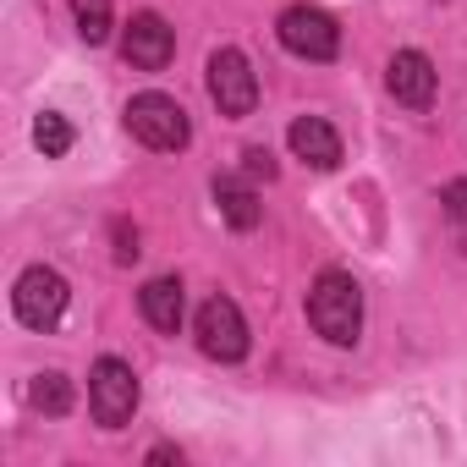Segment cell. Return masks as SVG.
<instances>
[{
	"label": "cell",
	"mask_w": 467,
	"mask_h": 467,
	"mask_svg": "<svg viewBox=\"0 0 467 467\" xmlns=\"http://www.w3.org/2000/svg\"><path fill=\"white\" fill-rule=\"evenodd\" d=\"M286 143H292V154H297L303 165H314V171H336V165H341V132H336L330 121H319V116H297L292 132H286Z\"/></svg>",
	"instance_id": "30bf717a"
},
{
	"label": "cell",
	"mask_w": 467,
	"mask_h": 467,
	"mask_svg": "<svg viewBox=\"0 0 467 467\" xmlns=\"http://www.w3.org/2000/svg\"><path fill=\"white\" fill-rule=\"evenodd\" d=\"M308 325L330 347H352L358 330H363V286L347 270H325L308 292Z\"/></svg>",
	"instance_id": "6da1fadb"
},
{
	"label": "cell",
	"mask_w": 467,
	"mask_h": 467,
	"mask_svg": "<svg viewBox=\"0 0 467 467\" xmlns=\"http://www.w3.org/2000/svg\"><path fill=\"white\" fill-rule=\"evenodd\" d=\"M121 56H127V67H138V72H160V67H171V56H176V28H171L160 12H138V17L127 23V34H121Z\"/></svg>",
	"instance_id": "ba28073f"
},
{
	"label": "cell",
	"mask_w": 467,
	"mask_h": 467,
	"mask_svg": "<svg viewBox=\"0 0 467 467\" xmlns=\"http://www.w3.org/2000/svg\"><path fill=\"white\" fill-rule=\"evenodd\" d=\"M28 401H34L45 418H61V412H72V379L56 374V368H45V374L28 379Z\"/></svg>",
	"instance_id": "4fadbf2b"
},
{
	"label": "cell",
	"mask_w": 467,
	"mask_h": 467,
	"mask_svg": "<svg viewBox=\"0 0 467 467\" xmlns=\"http://www.w3.org/2000/svg\"><path fill=\"white\" fill-rule=\"evenodd\" d=\"M275 34H281V45H286L292 56H303V61H336V50H341V28H336V17L319 12V6H286L281 23H275Z\"/></svg>",
	"instance_id": "8992f818"
},
{
	"label": "cell",
	"mask_w": 467,
	"mask_h": 467,
	"mask_svg": "<svg viewBox=\"0 0 467 467\" xmlns=\"http://www.w3.org/2000/svg\"><path fill=\"white\" fill-rule=\"evenodd\" d=\"M72 17H78V34L88 45L110 39V0H72Z\"/></svg>",
	"instance_id": "5bb4252c"
},
{
	"label": "cell",
	"mask_w": 467,
	"mask_h": 467,
	"mask_svg": "<svg viewBox=\"0 0 467 467\" xmlns=\"http://www.w3.org/2000/svg\"><path fill=\"white\" fill-rule=\"evenodd\" d=\"M34 143L45 149V160H61V154L72 149V121L56 116V110H45V116L34 121Z\"/></svg>",
	"instance_id": "9a60e30c"
},
{
	"label": "cell",
	"mask_w": 467,
	"mask_h": 467,
	"mask_svg": "<svg viewBox=\"0 0 467 467\" xmlns=\"http://www.w3.org/2000/svg\"><path fill=\"white\" fill-rule=\"evenodd\" d=\"M243 171H248V182H275V154L270 149H248L243 154Z\"/></svg>",
	"instance_id": "2e32d148"
},
{
	"label": "cell",
	"mask_w": 467,
	"mask_h": 467,
	"mask_svg": "<svg viewBox=\"0 0 467 467\" xmlns=\"http://www.w3.org/2000/svg\"><path fill=\"white\" fill-rule=\"evenodd\" d=\"M214 203H220V214L237 231H254L265 220V203H259L254 182H243V176H214Z\"/></svg>",
	"instance_id": "8fae6325"
},
{
	"label": "cell",
	"mask_w": 467,
	"mask_h": 467,
	"mask_svg": "<svg viewBox=\"0 0 467 467\" xmlns=\"http://www.w3.org/2000/svg\"><path fill=\"white\" fill-rule=\"evenodd\" d=\"M434 61L423 56V50H396L390 56V67H385V88H390V99L396 105H412V110H423L429 99H434Z\"/></svg>",
	"instance_id": "9c48e42d"
},
{
	"label": "cell",
	"mask_w": 467,
	"mask_h": 467,
	"mask_svg": "<svg viewBox=\"0 0 467 467\" xmlns=\"http://www.w3.org/2000/svg\"><path fill=\"white\" fill-rule=\"evenodd\" d=\"M440 203H445V214H451L456 225H467V176H462V182H451V187L440 192Z\"/></svg>",
	"instance_id": "e0dca14e"
},
{
	"label": "cell",
	"mask_w": 467,
	"mask_h": 467,
	"mask_svg": "<svg viewBox=\"0 0 467 467\" xmlns=\"http://www.w3.org/2000/svg\"><path fill=\"white\" fill-rule=\"evenodd\" d=\"M209 99H214L220 116H231V121L254 116V105H259V78H254V67H248L243 50H214V56H209Z\"/></svg>",
	"instance_id": "5b68a950"
},
{
	"label": "cell",
	"mask_w": 467,
	"mask_h": 467,
	"mask_svg": "<svg viewBox=\"0 0 467 467\" xmlns=\"http://www.w3.org/2000/svg\"><path fill=\"white\" fill-rule=\"evenodd\" d=\"M127 132H132L143 149L176 154V149H187L192 121H187V110H182L171 94H138V99L127 105Z\"/></svg>",
	"instance_id": "7a4b0ae2"
},
{
	"label": "cell",
	"mask_w": 467,
	"mask_h": 467,
	"mask_svg": "<svg viewBox=\"0 0 467 467\" xmlns=\"http://www.w3.org/2000/svg\"><path fill=\"white\" fill-rule=\"evenodd\" d=\"M138 308H143V319H149L154 330L176 336V325H182V281H176V275L149 281V286L138 292Z\"/></svg>",
	"instance_id": "7c38bea8"
},
{
	"label": "cell",
	"mask_w": 467,
	"mask_h": 467,
	"mask_svg": "<svg viewBox=\"0 0 467 467\" xmlns=\"http://www.w3.org/2000/svg\"><path fill=\"white\" fill-rule=\"evenodd\" d=\"M198 347L214 363H243L248 358V319L231 297H209L198 308Z\"/></svg>",
	"instance_id": "52a82bcc"
},
{
	"label": "cell",
	"mask_w": 467,
	"mask_h": 467,
	"mask_svg": "<svg viewBox=\"0 0 467 467\" xmlns=\"http://www.w3.org/2000/svg\"><path fill=\"white\" fill-rule=\"evenodd\" d=\"M67 297H72L67 275H61V270H50V265H34V270H23V275H17L12 308H17V319H23L28 330H56V325H61V314H67Z\"/></svg>",
	"instance_id": "277c9868"
},
{
	"label": "cell",
	"mask_w": 467,
	"mask_h": 467,
	"mask_svg": "<svg viewBox=\"0 0 467 467\" xmlns=\"http://www.w3.org/2000/svg\"><path fill=\"white\" fill-rule=\"evenodd\" d=\"M132 259H138V231L116 225V265H132Z\"/></svg>",
	"instance_id": "ac0fdd59"
},
{
	"label": "cell",
	"mask_w": 467,
	"mask_h": 467,
	"mask_svg": "<svg viewBox=\"0 0 467 467\" xmlns=\"http://www.w3.org/2000/svg\"><path fill=\"white\" fill-rule=\"evenodd\" d=\"M149 462H182V451H176V445H154Z\"/></svg>",
	"instance_id": "d6986e66"
},
{
	"label": "cell",
	"mask_w": 467,
	"mask_h": 467,
	"mask_svg": "<svg viewBox=\"0 0 467 467\" xmlns=\"http://www.w3.org/2000/svg\"><path fill=\"white\" fill-rule=\"evenodd\" d=\"M88 412L99 429H121L138 412V374L121 358H99L88 368Z\"/></svg>",
	"instance_id": "3957f363"
}]
</instances>
